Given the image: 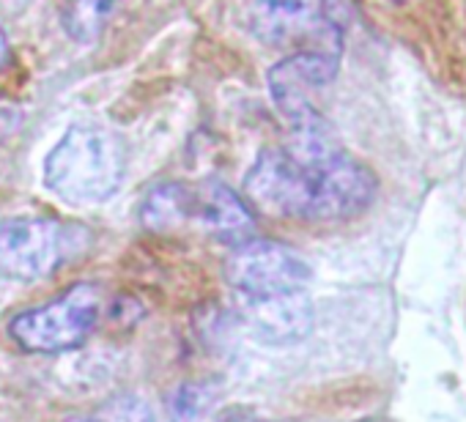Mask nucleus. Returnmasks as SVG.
I'll return each instance as SVG.
<instances>
[{
    "label": "nucleus",
    "instance_id": "1",
    "mask_svg": "<svg viewBox=\"0 0 466 422\" xmlns=\"http://www.w3.org/2000/svg\"><path fill=\"white\" fill-rule=\"evenodd\" d=\"M379 178L343 148L299 156L286 146L264 151L245 178V197L272 217L305 223L351 220L373 203Z\"/></svg>",
    "mask_w": 466,
    "mask_h": 422
},
{
    "label": "nucleus",
    "instance_id": "2",
    "mask_svg": "<svg viewBox=\"0 0 466 422\" xmlns=\"http://www.w3.org/2000/svg\"><path fill=\"white\" fill-rule=\"evenodd\" d=\"M127 176L124 140L94 124H75L45 159V184L61 200L94 206L113 197Z\"/></svg>",
    "mask_w": 466,
    "mask_h": 422
},
{
    "label": "nucleus",
    "instance_id": "3",
    "mask_svg": "<svg viewBox=\"0 0 466 422\" xmlns=\"http://www.w3.org/2000/svg\"><path fill=\"white\" fill-rule=\"evenodd\" d=\"M105 294L96 283H75L53 302L12 318L9 335L23 351L64 354L80 348L96 329Z\"/></svg>",
    "mask_w": 466,
    "mask_h": 422
},
{
    "label": "nucleus",
    "instance_id": "4",
    "mask_svg": "<svg viewBox=\"0 0 466 422\" xmlns=\"http://www.w3.org/2000/svg\"><path fill=\"white\" fill-rule=\"evenodd\" d=\"M83 228L53 217H12L0 223V275L36 283L77 256Z\"/></svg>",
    "mask_w": 466,
    "mask_h": 422
},
{
    "label": "nucleus",
    "instance_id": "5",
    "mask_svg": "<svg viewBox=\"0 0 466 422\" xmlns=\"http://www.w3.org/2000/svg\"><path fill=\"white\" fill-rule=\"evenodd\" d=\"M225 275L242 302L305 291L310 283V266L294 250L269 239L239 245L225 264Z\"/></svg>",
    "mask_w": 466,
    "mask_h": 422
},
{
    "label": "nucleus",
    "instance_id": "6",
    "mask_svg": "<svg viewBox=\"0 0 466 422\" xmlns=\"http://www.w3.org/2000/svg\"><path fill=\"white\" fill-rule=\"evenodd\" d=\"M340 69V50H297L269 69V94L289 129L327 121L313 105V94L329 85Z\"/></svg>",
    "mask_w": 466,
    "mask_h": 422
},
{
    "label": "nucleus",
    "instance_id": "7",
    "mask_svg": "<svg viewBox=\"0 0 466 422\" xmlns=\"http://www.w3.org/2000/svg\"><path fill=\"white\" fill-rule=\"evenodd\" d=\"M250 31L258 42L272 47L299 45V50L316 47L343 53L340 25L319 12L313 0H253Z\"/></svg>",
    "mask_w": 466,
    "mask_h": 422
},
{
    "label": "nucleus",
    "instance_id": "8",
    "mask_svg": "<svg viewBox=\"0 0 466 422\" xmlns=\"http://www.w3.org/2000/svg\"><path fill=\"white\" fill-rule=\"evenodd\" d=\"M195 226H200L217 242L239 247V245L253 239L256 215H253L250 200L237 195L228 184L206 181V184H198V217H195Z\"/></svg>",
    "mask_w": 466,
    "mask_h": 422
},
{
    "label": "nucleus",
    "instance_id": "9",
    "mask_svg": "<svg viewBox=\"0 0 466 422\" xmlns=\"http://www.w3.org/2000/svg\"><path fill=\"white\" fill-rule=\"evenodd\" d=\"M245 316L253 332L272 346L299 343L313 332V302L308 291L245 302Z\"/></svg>",
    "mask_w": 466,
    "mask_h": 422
},
{
    "label": "nucleus",
    "instance_id": "10",
    "mask_svg": "<svg viewBox=\"0 0 466 422\" xmlns=\"http://www.w3.org/2000/svg\"><path fill=\"white\" fill-rule=\"evenodd\" d=\"M198 217V186L187 184H159L154 186L143 206H140V223L151 234H173Z\"/></svg>",
    "mask_w": 466,
    "mask_h": 422
},
{
    "label": "nucleus",
    "instance_id": "11",
    "mask_svg": "<svg viewBox=\"0 0 466 422\" xmlns=\"http://www.w3.org/2000/svg\"><path fill=\"white\" fill-rule=\"evenodd\" d=\"M170 422H228L219 389L211 381H187L170 400Z\"/></svg>",
    "mask_w": 466,
    "mask_h": 422
},
{
    "label": "nucleus",
    "instance_id": "12",
    "mask_svg": "<svg viewBox=\"0 0 466 422\" xmlns=\"http://www.w3.org/2000/svg\"><path fill=\"white\" fill-rule=\"evenodd\" d=\"M118 0H66L64 31L72 42L91 45L102 36Z\"/></svg>",
    "mask_w": 466,
    "mask_h": 422
},
{
    "label": "nucleus",
    "instance_id": "13",
    "mask_svg": "<svg viewBox=\"0 0 466 422\" xmlns=\"http://www.w3.org/2000/svg\"><path fill=\"white\" fill-rule=\"evenodd\" d=\"M88 422H159L151 403L143 400L140 395H113L107 397L91 417H86Z\"/></svg>",
    "mask_w": 466,
    "mask_h": 422
},
{
    "label": "nucleus",
    "instance_id": "14",
    "mask_svg": "<svg viewBox=\"0 0 466 422\" xmlns=\"http://www.w3.org/2000/svg\"><path fill=\"white\" fill-rule=\"evenodd\" d=\"M9 58H12V47H9V39H6V34L0 31V69H4V66L9 64Z\"/></svg>",
    "mask_w": 466,
    "mask_h": 422
},
{
    "label": "nucleus",
    "instance_id": "15",
    "mask_svg": "<svg viewBox=\"0 0 466 422\" xmlns=\"http://www.w3.org/2000/svg\"><path fill=\"white\" fill-rule=\"evenodd\" d=\"M392 4H409V0H392Z\"/></svg>",
    "mask_w": 466,
    "mask_h": 422
}]
</instances>
